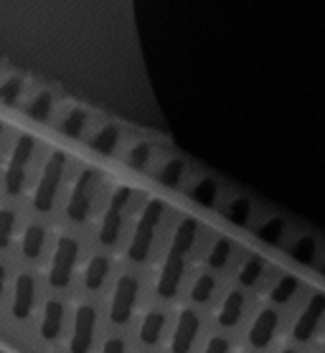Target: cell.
<instances>
[{"label":"cell","instance_id":"cell-1","mask_svg":"<svg viewBox=\"0 0 325 353\" xmlns=\"http://www.w3.org/2000/svg\"><path fill=\"white\" fill-rule=\"evenodd\" d=\"M196 232H199V224L193 219H183L181 224H178V229H175L173 244H170L166 265H163L158 277V295L166 297V300L175 297V292L181 288L183 274H186V257H188L190 247L196 241Z\"/></svg>","mask_w":325,"mask_h":353},{"label":"cell","instance_id":"cell-2","mask_svg":"<svg viewBox=\"0 0 325 353\" xmlns=\"http://www.w3.org/2000/svg\"><path fill=\"white\" fill-rule=\"evenodd\" d=\"M63 173H66V155L56 150V153L48 155L46 165L41 170L39 183H36V191H33V209L39 211V214L54 211L56 199H59V191H61L63 183Z\"/></svg>","mask_w":325,"mask_h":353},{"label":"cell","instance_id":"cell-3","mask_svg":"<svg viewBox=\"0 0 325 353\" xmlns=\"http://www.w3.org/2000/svg\"><path fill=\"white\" fill-rule=\"evenodd\" d=\"M79 241L63 234L59 236L54 244V254H51V262H48V272L46 280L54 290H66L74 280V270H77V262H79Z\"/></svg>","mask_w":325,"mask_h":353},{"label":"cell","instance_id":"cell-4","mask_svg":"<svg viewBox=\"0 0 325 353\" xmlns=\"http://www.w3.org/2000/svg\"><path fill=\"white\" fill-rule=\"evenodd\" d=\"M163 201H148V206L140 214V221H137L135 232H132V239H130V247H127V254L132 262H145L148 254L152 249V239H155V229H158L160 219H163Z\"/></svg>","mask_w":325,"mask_h":353},{"label":"cell","instance_id":"cell-5","mask_svg":"<svg viewBox=\"0 0 325 353\" xmlns=\"http://www.w3.org/2000/svg\"><path fill=\"white\" fill-rule=\"evenodd\" d=\"M97 188H99V176L97 170L84 168L79 173V178L74 181V188L69 193V201H66V219L74 221V224H84L95 209V199H97Z\"/></svg>","mask_w":325,"mask_h":353},{"label":"cell","instance_id":"cell-6","mask_svg":"<svg viewBox=\"0 0 325 353\" xmlns=\"http://www.w3.org/2000/svg\"><path fill=\"white\" fill-rule=\"evenodd\" d=\"M39 305V277L31 270H21L10 288V318L18 323L28 321Z\"/></svg>","mask_w":325,"mask_h":353},{"label":"cell","instance_id":"cell-7","mask_svg":"<svg viewBox=\"0 0 325 353\" xmlns=\"http://www.w3.org/2000/svg\"><path fill=\"white\" fill-rule=\"evenodd\" d=\"M130 196H132V191H130L127 185H122V188H117V191L112 193L110 203H107V211H104V216H102V224H99V241H102L104 247H115L119 241Z\"/></svg>","mask_w":325,"mask_h":353},{"label":"cell","instance_id":"cell-8","mask_svg":"<svg viewBox=\"0 0 325 353\" xmlns=\"http://www.w3.org/2000/svg\"><path fill=\"white\" fill-rule=\"evenodd\" d=\"M137 292H140V282H137L135 274H122V277L115 282L112 303H110V321L115 323V325L130 323V318H132L135 305H137Z\"/></svg>","mask_w":325,"mask_h":353},{"label":"cell","instance_id":"cell-9","mask_svg":"<svg viewBox=\"0 0 325 353\" xmlns=\"http://www.w3.org/2000/svg\"><path fill=\"white\" fill-rule=\"evenodd\" d=\"M97 333V307L92 303H81L74 313L72 336H69V353H92Z\"/></svg>","mask_w":325,"mask_h":353},{"label":"cell","instance_id":"cell-10","mask_svg":"<svg viewBox=\"0 0 325 353\" xmlns=\"http://www.w3.org/2000/svg\"><path fill=\"white\" fill-rule=\"evenodd\" d=\"M63 325H66V303L59 300V297H48L43 303V310H41V323H39V333L46 343H54L59 341L63 333Z\"/></svg>","mask_w":325,"mask_h":353},{"label":"cell","instance_id":"cell-11","mask_svg":"<svg viewBox=\"0 0 325 353\" xmlns=\"http://www.w3.org/2000/svg\"><path fill=\"white\" fill-rule=\"evenodd\" d=\"M323 315H325V295L323 292H315V295L308 300V305H305V310L300 313L297 323H295V330H293L295 341L305 343V341H310V338L315 336V330H317V325H320V321H323Z\"/></svg>","mask_w":325,"mask_h":353},{"label":"cell","instance_id":"cell-12","mask_svg":"<svg viewBox=\"0 0 325 353\" xmlns=\"http://www.w3.org/2000/svg\"><path fill=\"white\" fill-rule=\"evenodd\" d=\"M199 328H201V318L196 310H181L178 315V323H175V330H173V341H170V351L173 353H188L196 343V336H199Z\"/></svg>","mask_w":325,"mask_h":353},{"label":"cell","instance_id":"cell-13","mask_svg":"<svg viewBox=\"0 0 325 353\" xmlns=\"http://www.w3.org/2000/svg\"><path fill=\"white\" fill-rule=\"evenodd\" d=\"M279 325V315L275 307H264L259 310V315L254 318L252 328H249V343L252 348H267L275 338V330Z\"/></svg>","mask_w":325,"mask_h":353},{"label":"cell","instance_id":"cell-14","mask_svg":"<svg viewBox=\"0 0 325 353\" xmlns=\"http://www.w3.org/2000/svg\"><path fill=\"white\" fill-rule=\"evenodd\" d=\"M46 244H48V232L43 224H28L21 234V257L26 262H39L43 257V252H46Z\"/></svg>","mask_w":325,"mask_h":353},{"label":"cell","instance_id":"cell-15","mask_svg":"<svg viewBox=\"0 0 325 353\" xmlns=\"http://www.w3.org/2000/svg\"><path fill=\"white\" fill-rule=\"evenodd\" d=\"M110 270H112V262L107 254H95V257H89L87 267H84V290L87 292H99L104 288V282L110 277Z\"/></svg>","mask_w":325,"mask_h":353},{"label":"cell","instance_id":"cell-16","mask_svg":"<svg viewBox=\"0 0 325 353\" xmlns=\"http://www.w3.org/2000/svg\"><path fill=\"white\" fill-rule=\"evenodd\" d=\"M244 307H246V297L242 290H231L226 300H224L221 310H219V325L224 328H234L239 321H242V315H244Z\"/></svg>","mask_w":325,"mask_h":353},{"label":"cell","instance_id":"cell-17","mask_svg":"<svg viewBox=\"0 0 325 353\" xmlns=\"http://www.w3.org/2000/svg\"><path fill=\"white\" fill-rule=\"evenodd\" d=\"M168 325V318L163 310H150L140 323V343L143 345H155L163 338V330Z\"/></svg>","mask_w":325,"mask_h":353},{"label":"cell","instance_id":"cell-18","mask_svg":"<svg viewBox=\"0 0 325 353\" xmlns=\"http://www.w3.org/2000/svg\"><path fill=\"white\" fill-rule=\"evenodd\" d=\"M33 153H36V140L31 135H18L16 143H13V150H10L8 158V168L26 170L28 173V165L33 161Z\"/></svg>","mask_w":325,"mask_h":353},{"label":"cell","instance_id":"cell-19","mask_svg":"<svg viewBox=\"0 0 325 353\" xmlns=\"http://www.w3.org/2000/svg\"><path fill=\"white\" fill-rule=\"evenodd\" d=\"M119 145V130L115 125H102L95 135L89 137V148L102 155H112Z\"/></svg>","mask_w":325,"mask_h":353},{"label":"cell","instance_id":"cell-20","mask_svg":"<svg viewBox=\"0 0 325 353\" xmlns=\"http://www.w3.org/2000/svg\"><path fill=\"white\" fill-rule=\"evenodd\" d=\"M54 112V94L46 92V89H41L36 94L28 99V105H26V114L36 122H46Z\"/></svg>","mask_w":325,"mask_h":353},{"label":"cell","instance_id":"cell-21","mask_svg":"<svg viewBox=\"0 0 325 353\" xmlns=\"http://www.w3.org/2000/svg\"><path fill=\"white\" fill-rule=\"evenodd\" d=\"M87 125H89V114L84 112V110H79V107H72V110L61 117V122H59V130H61V135L77 140V137L84 135Z\"/></svg>","mask_w":325,"mask_h":353},{"label":"cell","instance_id":"cell-22","mask_svg":"<svg viewBox=\"0 0 325 353\" xmlns=\"http://www.w3.org/2000/svg\"><path fill=\"white\" fill-rule=\"evenodd\" d=\"M16 232H18L16 209L3 206V209H0V252L10 249V244H13V239H16Z\"/></svg>","mask_w":325,"mask_h":353},{"label":"cell","instance_id":"cell-23","mask_svg":"<svg viewBox=\"0 0 325 353\" xmlns=\"http://www.w3.org/2000/svg\"><path fill=\"white\" fill-rule=\"evenodd\" d=\"M26 92V81L23 77H16V74H10L6 79L0 81V102L8 107H16L21 102V97Z\"/></svg>","mask_w":325,"mask_h":353},{"label":"cell","instance_id":"cell-24","mask_svg":"<svg viewBox=\"0 0 325 353\" xmlns=\"http://www.w3.org/2000/svg\"><path fill=\"white\" fill-rule=\"evenodd\" d=\"M297 290H300V280H297V277H293V274H285V277L275 285V290H272V303L285 305V303H290V300H293Z\"/></svg>","mask_w":325,"mask_h":353},{"label":"cell","instance_id":"cell-25","mask_svg":"<svg viewBox=\"0 0 325 353\" xmlns=\"http://www.w3.org/2000/svg\"><path fill=\"white\" fill-rule=\"evenodd\" d=\"M216 292V280L211 272H204L199 274V280L193 282V288H190V297H193V303H208L211 300V295Z\"/></svg>","mask_w":325,"mask_h":353},{"label":"cell","instance_id":"cell-26","mask_svg":"<svg viewBox=\"0 0 325 353\" xmlns=\"http://www.w3.org/2000/svg\"><path fill=\"white\" fill-rule=\"evenodd\" d=\"M264 274V262L259 257H249L242 265V270H239V285L242 288H252V285H257V280Z\"/></svg>","mask_w":325,"mask_h":353},{"label":"cell","instance_id":"cell-27","mask_svg":"<svg viewBox=\"0 0 325 353\" xmlns=\"http://www.w3.org/2000/svg\"><path fill=\"white\" fill-rule=\"evenodd\" d=\"M315 239H310V236H302V239H297L293 244V249H290V254H293L295 262H300V265L310 267L313 262H315Z\"/></svg>","mask_w":325,"mask_h":353},{"label":"cell","instance_id":"cell-28","mask_svg":"<svg viewBox=\"0 0 325 353\" xmlns=\"http://www.w3.org/2000/svg\"><path fill=\"white\" fill-rule=\"evenodd\" d=\"M229 257H231V241L219 239L214 244V249L208 252V267L211 270H224V267L229 265Z\"/></svg>","mask_w":325,"mask_h":353},{"label":"cell","instance_id":"cell-29","mask_svg":"<svg viewBox=\"0 0 325 353\" xmlns=\"http://www.w3.org/2000/svg\"><path fill=\"white\" fill-rule=\"evenodd\" d=\"M282 234H285V221H282V219H270V221H264V224L259 226L257 236H259L264 244H279Z\"/></svg>","mask_w":325,"mask_h":353},{"label":"cell","instance_id":"cell-30","mask_svg":"<svg viewBox=\"0 0 325 353\" xmlns=\"http://www.w3.org/2000/svg\"><path fill=\"white\" fill-rule=\"evenodd\" d=\"M252 216V206H249V201L246 199H237L229 203V209H226V219H229L231 224L237 226H244Z\"/></svg>","mask_w":325,"mask_h":353},{"label":"cell","instance_id":"cell-31","mask_svg":"<svg viewBox=\"0 0 325 353\" xmlns=\"http://www.w3.org/2000/svg\"><path fill=\"white\" fill-rule=\"evenodd\" d=\"M216 183L214 181H201V183H196V188L190 191V196L199 201V203H204V206H214L216 201Z\"/></svg>","mask_w":325,"mask_h":353},{"label":"cell","instance_id":"cell-32","mask_svg":"<svg viewBox=\"0 0 325 353\" xmlns=\"http://www.w3.org/2000/svg\"><path fill=\"white\" fill-rule=\"evenodd\" d=\"M158 178L163 181L166 185H178L183 178V163L181 161H168L163 168H160Z\"/></svg>","mask_w":325,"mask_h":353},{"label":"cell","instance_id":"cell-33","mask_svg":"<svg viewBox=\"0 0 325 353\" xmlns=\"http://www.w3.org/2000/svg\"><path fill=\"white\" fill-rule=\"evenodd\" d=\"M148 161H150V145L148 143H137L135 148L130 150V155H127V163H130L132 168H145Z\"/></svg>","mask_w":325,"mask_h":353},{"label":"cell","instance_id":"cell-34","mask_svg":"<svg viewBox=\"0 0 325 353\" xmlns=\"http://www.w3.org/2000/svg\"><path fill=\"white\" fill-rule=\"evenodd\" d=\"M99 353H127V345L119 336H112L102 343V351Z\"/></svg>","mask_w":325,"mask_h":353},{"label":"cell","instance_id":"cell-35","mask_svg":"<svg viewBox=\"0 0 325 353\" xmlns=\"http://www.w3.org/2000/svg\"><path fill=\"white\" fill-rule=\"evenodd\" d=\"M229 341L226 338H221V336H214L211 341L206 343V348H204V353H229Z\"/></svg>","mask_w":325,"mask_h":353},{"label":"cell","instance_id":"cell-36","mask_svg":"<svg viewBox=\"0 0 325 353\" xmlns=\"http://www.w3.org/2000/svg\"><path fill=\"white\" fill-rule=\"evenodd\" d=\"M8 280H10V270H8V265L0 259V300H3L6 290H8Z\"/></svg>","mask_w":325,"mask_h":353},{"label":"cell","instance_id":"cell-37","mask_svg":"<svg viewBox=\"0 0 325 353\" xmlns=\"http://www.w3.org/2000/svg\"><path fill=\"white\" fill-rule=\"evenodd\" d=\"M0 148H3V122H0Z\"/></svg>","mask_w":325,"mask_h":353},{"label":"cell","instance_id":"cell-38","mask_svg":"<svg viewBox=\"0 0 325 353\" xmlns=\"http://www.w3.org/2000/svg\"><path fill=\"white\" fill-rule=\"evenodd\" d=\"M282 353H297V351H295V348H285Z\"/></svg>","mask_w":325,"mask_h":353},{"label":"cell","instance_id":"cell-39","mask_svg":"<svg viewBox=\"0 0 325 353\" xmlns=\"http://www.w3.org/2000/svg\"><path fill=\"white\" fill-rule=\"evenodd\" d=\"M323 274H325V265H323Z\"/></svg>","mask_w":325,"mask_h":353}]
</instances>
